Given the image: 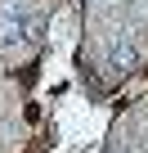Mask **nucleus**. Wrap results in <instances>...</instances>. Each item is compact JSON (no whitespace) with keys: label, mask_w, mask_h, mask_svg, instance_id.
Wrapping results in <instances>:
<instances>
[{"label":"nucleus","mask_w":148,"mask_h":153,"mask_svg":"<svg viewBox=\"0 0 148 153\" xmlns=\"http://www.w3.org/2000/svg\"><path fill=\"white\" fill-rule=\"evenodd\" d=\"M40 27H45V14L23 5V0H9L5 9H0V50L5 54H18L27 45L40 41Z\"/></svg>","instance_id":"obj_1"},{"label":"nucleus","mask_w":148,"mask_h":153,"mask_svg":"<svg viewBox=\"0 0 148 153\" xmlns=\"http://www.w3.org/2000/svg\"><path fill=\"white\" fill-rule=\"evenodd\" d=\"M135 63H139V45H135L130 36L108 41V50H103V68H108V72H130Z\"/></svg>","instance_id":"obj_2"}]
</instances>
